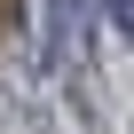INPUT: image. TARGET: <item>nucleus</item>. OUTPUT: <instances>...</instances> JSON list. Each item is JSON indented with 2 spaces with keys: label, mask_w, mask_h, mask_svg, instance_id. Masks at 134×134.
Returning a JSON list of instances; mask_svg holds the SVG:
<instances>
[{
  "label": "nucleus",
  "mask_w": 134,
  "mask_h": 134,
  "mask_svg": "<svg viewBox=\"0 0 134 134\" xmlns=\"http://www.w3.org/2000/svg\"><path fill=\"white\" fill-rule=\"evenodd\" d=\"M16 32H24V0H0V47H8Z\"/></svg>",
  "instance_id": "nucleus-1"
},
{
  "label": "nucleus",
  "mask_w": 134,
  "mask_h": 134,
  "mask_svg": "<svg viewBox=\"0 0 134 134\" xmlns=\"http://www.w3.org/2000/svg\"><path fill=\"white\" fill-rule=\"evenodd\" d=\"M110 8H118V24H126V32H134V0H110Z\"/></svg>",
  "instance_id": "nucleus-2"
}]
</instances>
